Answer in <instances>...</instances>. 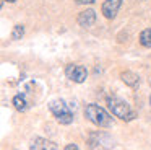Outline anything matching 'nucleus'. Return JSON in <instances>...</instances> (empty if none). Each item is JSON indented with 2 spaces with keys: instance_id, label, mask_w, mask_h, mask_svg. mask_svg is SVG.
I'll list each match as a JSON object with an SVG mask.
<instances>
[{
  "instance_id": "nucleus-9",
  "label": "nucleus",
  "mask_w": 151,
  "mask_h": 150,
  "mask_svg": "<svg viewBox=\"0 0 151 150\" xmlns=\"http://www.w3.org/2000/svg\"><path fill=\"white\" fill-rule=\"evenodd\" d=\"M119 77H120V80L124 82L127 87H130V88H138V87H140V77H138L135 72H132V70H122Z\"/></svg>"
},
{
  "instance_id": "nucleus-4",
  "label": "nucleus",
  "mask_w": 151,
  "mask_h": 150,
  "mask_svg": "<svg viewBox=\"0 0 151 150\" xmlns=\"http://www.w3.org/2000/svg\"><path fill=\"white\" fill-rule=\"evenodd\" d=\"M88 147L91 150H111L115 147V140L102 130H96L88 135Z\"/></svg>"
},
{
  "instance_id": "nucleus-14",
  "label": "nucleus",
  "mask_w": 151,
  "mask_h": 150,
  "mask_svg": "<svg viewBox=\"0 0 151 150\" xmlns=\"http://www.w3.org/2000/svg\"><path fill=\"white\" fill-rule=\"evenodd\" d=\"M63 150H80V149H78V147L75 145V143H68V145H67V147H65V149H63Z\"/></svg>"
},
{
  "instance_id": "nucleus-1",
  "label": "nucleus",
  "mask_w": 151,
  "mask_h": 150,
  "mask_svg": "<svg viewBox=\"0 0 151 150\" xmlns=\"http://www.w3.org/2000/svg\"><path fill=\"white\" fill-rule=\"evenodd\" d=\"M85 117L91 124H94L96 127H101V129H109V127L114 126V117H112V113H107L104 108H101L99 104H96V103L86 104Z\"/></svg>"
},
{
  "instance_id": "nucleus-10",
  "label": "nucleus",
  "mask_w": 151,
  "mask_h": 150,
  "mask_svg": "<svg viewBox=\"0 0 151 150\" xmlns=\"http://www.w3.org/2000/svg\"><path fill=\"white\" fill-rule=\"evenodd\" d=\"M13 106H15V109H18V111H24L28 108V103H26V98L23 96V95H15L13 96Z\"/></svg>"
},
{
  "instance_id": "nucleus-2",
  "label": "nucleus",
  "mask_w": 151,
  "mask_h": 150,
  "mask_svg": "<svg viewBox=\"0 0 151 150\" xmlns=\"http://www.w3.org/2000/svg\"><path fill=\"white\" fill-rule=\"evenodd\" d=\"M107 108L112 113V116L119 117V119L125 121V122L133 121L135 117H137V113H135V111L132 109L130 104H128L125 100H122V98H117V96L107 98Z\"/></svg>"
},
{
  "instance_id": "nucleus-7",
  "label": "nucleus",
  "mask_w": 151,
  "mask_h": 150,
  "mask_svg": "<svg viewBox=\"0 0 151 150\" xmlns=\"http://www.w3.org/2000/svg\"><path fill=\"white\" fill-rule=\"evenodd\" d=\"M29 150H57V143L44 137H34L29 143Z\"/></svg>"
},
{
  "instance_id": "nucleus-12",
  "label": "nucleus",
  "mask_w": 151,
  "mask_h": 150,
  "mask_svg": "<svg viewBox=\"0 0 151 150\" xmlns=\"http://www.w3.org/2000/svg\"><path fill=\"white\" fill-rule=\"evenodd\" d=\"M24 36V26L23 25H15L13 26V31H12V39H15V41H18V39H21Z\"/></svg>"
},
{
  "instance_id": "nucleus-11",
  "label": "nucleus",
  "mask_w": 151,
  "mask_h": 150,
  "mask_svg": "<svg viewBox=\"0 0 151 150\" xmlns=\"http://www.w3.org/2000/svg\"><path fill=\"white\" fill-rule=\"evenodd\" d=\"M140 44L143 47H151V28H146L140 33Z\"/></svg>"
},
{
  "instance_id": "nucleus-3",
  "label": "nucleus",
  "mask_w": 151,
  "mask_h": 150,
  "mask_svg": "<svg viewBox=\"0 0 151 150\" xmlns=\"http://www.w3.org/2000/svg\"><path fill=\"white\" fill-rule=\"evenodd\" d=\"M49 109L50 113L54 114V117L57 119V122L63 124V126H68V124L73 122V111L68 104L63 100H54L49 103Z\"/></svg>"
},
{
  "instance_id": "nucleus-13",
  "label": "nucleus",
  "mask_w": 151,
  "mask_h": 150,
  "mask_svg": "<svg viewBox=\"0 0 151 150\" xmlns=\"http://www.w3.org/2000/svg\"><path fill=\"white\" fill-rule=\"evenodd\" d=\"M96 0H76V3L78 5H93Z\"/></svg>"
},
{
  "instance_id": "nucleus-8",
  "label": "nucleus",
  "mask_w": 151,
  "mask_h": 150,
  "mask_svg": "<svg viewBox=\"0 0 151 150\" xmlns=\"http://www.w3.org/2000/svg\"><path fill=\"white\" fill-rule=\"evenodd\" d=\"M96 23V12L93 8H86L78 15V25L81 28H91Z\"/></svg>"
},
{
  "instance_id": "nucleus-15",
  "label": "nucleus",
  "mask_w": 151,
  "mask_h": 150,
  "mask_svg": "<svg viewBox=\"0 0 151 150\" xmlns=\"http://www.w3.org/2000/svg\"><path fill=\"white\" fill-rule=\"evenodd\" d=\"M5 2H8V3H15L17 0H5Z\"/></svg>"
},
{
  "instance_id": "nucleus-6",
  "label": "nucleus",
  "mask_w": 151,
  "mask_h": 150,
  "mask_svg": "<svg viewBox=\"0 0 151 150\" xmlns=\"http://www.w3.org/2000/svg\"><path fill=\"white\" fill-rule=\"evenodd\" d=\"M122 3H124V0H104L101 5V13L104 15V18L114 20L120 10Z\"/></svg>"
},
{
  "instance_id": "nucleus-5",
  "label": "nucleus",
  "mask_w": 151,
  "mask_h": 150,
  "mask_svg": "<svg viewBox=\"0 0 151 150\" xmlns=\"http://www.w3.org/2000/svg\"><path fill=\"white\" fill-rule=\"evenodd\" d=\"M65 75H67L68 80L75 82V83H83V82L88 78V70H86V67H83V65L70 64V65H67V68H65Z\"/></svg>"
}]
</instances>
